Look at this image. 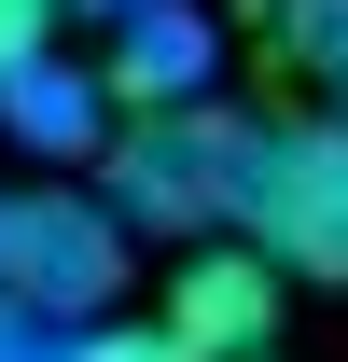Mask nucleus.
<instances>
[{
    "mask_svg": "<svg viewBox=\"0 0 348 362\" xmlns=\"http://www.w3.org/2000/svg\"><path fill=\"white\" fill-rule=\"evenodd\" d=\"M265 181V126L223 112V98H181V112H126L112 153H98V195L126 209V237H168V251H209V237L251 223Z\"/></svg>",
    "mask_w": 348,
    "mask_h": 362,
    "instance_id": "f257e3e1",
    "label": "nucleus"
},
{
    "mask_svg": "<svg viewBox=\"0 0 348 362\" xmlns=\"http://www.w3.org/2000/svg\"><path fill=\"white\" fill-rule=\"evenodd\" d=\"M139 279V237L98 181H0V307L28 334H98Z\"/></svg>",
    "mask_w": 348,
    "mask_h": 362,
    "instance_id": "f03ea898",
    "label": "nucleus"
},
{
    "mask_svg": "<svg viewBox=\"0 0 348 362\" xmlns=\"http://www.w3.org/2000/svg\"><path fill=\"white\" fill-rule=\"evenodd\" d=\"M279 279H320L348 293V126L306 112V126H265V181H251V223H237Z\"/></svg>",
    "mask_w": 348,
    "mask_h": 362,
    "instance_id": "7ed1b4c3",
    "label": "nucleus"
},
{
    "mask_svg": "<svg viewBox=\"0 0 348 362\" xmlns=\"http://www.w3.org/2000/svg\"><path fill=\"white\" fill-rule=\"evenodd\" d=\"M279 293H293V279L265 265L251 237L168 251V293H153V349H168V362H265V334H279Z\"/></svg>",
    "mask_w": 348,
    "mask_h": 362,
    "instance_id": "20e7f679",
    "label": "nucleus"
},
{
    "mask_svg": "<svg viewBox=\"0 0 348 362\" xmlns=\"http://www.w3.org/2000/svg\"><path fill=\"white\" fill-rule=\"evenodd\" d=\"M0 126L28 139V153H42V181H56V168H98L126 112H112V84H98V70L42 56V70H14V84H0Z\"/></svg>",
    "mask_w": 348,
    "mask_h": 362,
    "instance_id": "39448f33",
    "label": "nucleus"
},
{
    "mask_svg": "<svg viewBox=\"0 0 348 362\" xmlns=\"http://www.w3.org/2000/svg\"><path fill=\"white\" fill-rule=\"evenodd\" d=\"M251 42H265V70H279L306 112L348 126V0H251Z\"/></svg>",
    "mask_w": 348,
    "mask_h": 362,
    "instance_id": "423d86ee",
    "label": "nucleus"
},
{
    "mask_svg": "<svg viewBox=\"0 0 348 362\" xmlns=\"http://www.w3.org/2000/svg\"><path fill=\"white\" fill-rule=\"evenodd\" d=\"M56 14H70V0H0V84L56 56Z\"/></svg>",
    "mask_w": 348,
    "mask_h": 362,
    "instance_id": "0eeeda50",
    "label": "nucleus"
},
{
    "mask_svg": "<svg viewBox=\"0 0 348 362\" xmlns=\"http://www.w3.org/2000/svg\"><path fill=\"white\" fill-rule=\"evenodd\" d=\"M70 14H84V28H126V14H153V0H70Z\"/></svg>",
    "mask_w": 348,
    "mask_h": 362,
    "instance_id": "6e6552de",
    "label": "nucleus"
},
{
    "mask_svg": "<svg viewBox=\"0 0 348 362\" xmlns=\"http://www.w3.org/2000/svg\"><path fill=\"white\" fill-rule=\"evenodd\" d=\"M42 362H98V349H84V334H70V349H42Z\"/></svg>",
    "mask_w": 348,
    "mask_h": 362,
    "instance_id": "1a4fd4ad",
    "label": "nucleus"
}]
</instances>
